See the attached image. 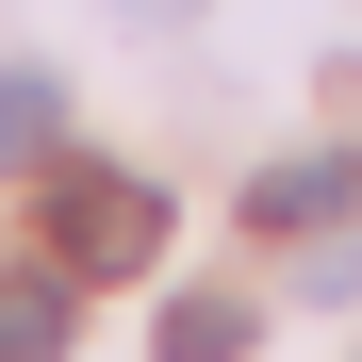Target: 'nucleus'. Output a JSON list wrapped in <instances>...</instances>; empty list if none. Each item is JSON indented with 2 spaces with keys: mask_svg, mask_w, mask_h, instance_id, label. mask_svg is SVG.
Here are the masks:
<instances>
[{
  "mask_svg": "<svg viewBox=\"0 0 362 362\" xmlns=\"http://www.w3.org/2000/svg\"><path fill=\"white\" fill-rule=\"evenodd\" d=\"M66 329H83L66 264H17V280H0V362H66Z\"/></svg>",
  "mask_w": 362,
  "mask_h": 362,
  "instance_id": "7ed1b4c3",
  "label": "nucleus"
},
{
  "mask_svg": "<svg viewBox=\"0 0 362 362\" xmlns=\"http://www.w3.org/2000/svg\"><path fill=\"white\" fill-rule=\"evenodd\" d=\"M115 17H181V0H115Z\"/></svg>",
  "mask_w": 362,
  "mask_h": 362,
  "instance_id": "0eeeda50",
  "label": "nucleus"
},
{
  "mask_svg": "<svg viewBox=\"0 0 362 362\" xmlns=\"http://www.w3.org/2000/svg\"><path fill=\"white\" fill-rule=\"evenodd\" d=\"M313 296H346V313H362V247H329V264H313Z\"/></svg>",
  "mask_w": 362,
  "mask_h": 362,
  "instance_id": "423d86ee",
  "label": "nucleus"
},
{
  "mask_svg": "<svg viewBox=\"0 0 362 362\" xmlns=\"http://www.w3.org/2000/svg\"><path fill=\"white\" fill-rule=\"evenodd\" d=\"M329 214H362V148H329V165H264V181H247V230H329Z\"/></svg>",
  "mask_w": 362,
  "mask_h": 362,
  "instance_id": "f03ea898",
  "label": "nucleus"
},
{
  "mask_svg": "<svg viewBox=\"0 0 362 362\" xmlns=\"http://www.w3.org/2000/svg\"><path fill=\"white\" fill-rule=\"evenodd\" d=\"M247 296H165V362H247Z\"/></svg>",
  "mask_w": 362,
  "mask_h": 362,
  "instance_id": "39448f33",
  "label": "nucleus"
},
{
  "mask_svg": "<svg viewBox=\"0 0 362 362\" xmlns=\"http://www.w3.org/2000/svg\"><path fill=\"white\" fill-rule=\"evenodd\" d=\"M49 247H66L83 280H132V264L165 247V198L115 181V165H66V148H49Z\"/></svg>",
  "mask_w": 362,
  "mask_h": 362,
  "instance_id": "f257e3e1",
  "label": "nucleus"
},
{
  "mask_svg": "<svg viewBox=\"0 0 362 362\" xmlns=\"http://www.w3.org/2000/svg\"><path fill=\"white\" fill-rule=\"evenodd\" d=\"M66 148V83L49 66H0V165H49Z\"/></svg>",
  "mask_w": 362,
  "mask_h": 362,
  "instance_id": "20e7f679",
  "label": "nucleus"
}]
</instances>
